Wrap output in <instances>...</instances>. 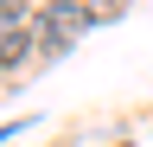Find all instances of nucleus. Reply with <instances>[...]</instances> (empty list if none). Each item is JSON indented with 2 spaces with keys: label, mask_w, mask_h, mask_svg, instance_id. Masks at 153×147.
<instances>
[{
  "label": "nucleus",
  "mask_w": 153,
  "mask_h": 147,
  "mask_svg": "<svg viewBox=\"0 0 153 147\" xmlns=\"http://www.w3.org/2000/svg\"><path fill=\"white\" fill-rule=\"evenodd\" d=\"M76 26H83L76 7H45V13L32 19V45H38V51H64V45L76 39Z\"/></svg>",
  "instance_id": "1"
},
{
  "label": "nucleus",
  "mask_w": 153,
  "mask_h": 147,
  "mask_svg": "<svg viewBox=\"0 0 153 147\" xmlns=\"http://www.w3.org/2000/svg\"><path fill=\"white\" fill-rule=\"evenodd\" d=\"M51 7H70V0H51Z\"/></svg>",
  "instance_id": "3"
},
{
  "label": "nucleus",
  "mask_w": 153,
  "mask_h": 147,
  "mask_svg": "<svg viewBox=\"0 0 153 147\" xmlns=\"http://www.w3.org/2000/svg\"><path fill=\"white\" fill-rule=\"evenodd\" d=\"M32 26H0V70H13L19 58H32Z\"/></svg>",
  "instance_id": "2"
}]
</instances>
